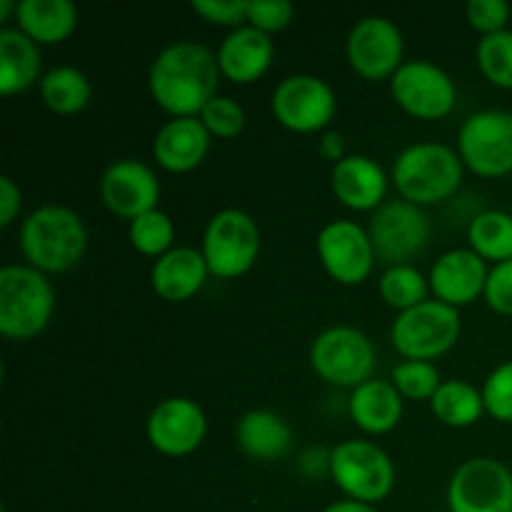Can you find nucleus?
Here are the masks:
<instances>
[{"instance_id":"1","label":"nucleus","mask_w":512,"mask_h":512,"mask_svg":"<svg viewBox=\"0 0 512 512\" xmlns=\"http://www.w3.org/2000/svg\"><path fill=\"white\" fill-rule=\"evenodd\" d=\"M218 55L195 40H175L153 58L148 88L158 108L173 118H193L218 95Z\"/></svg>"},{"instance_id":"2","label":"nucleus","mask_w":512,"mask_h":512,"mask_svg":"<svg viewBox=\"0 0 512 512\" xmlns=\"http://www.w3.org/2000/svg\"><path fill=\"white\" fill-rule=\"evenodd\" d=\"M20 250L40 273H65L83 260L88 228L73 208L45 203L25 215L20 225Z\"/></svg>"},{"instance_id":"3","label":"nucleus","mask_w":512,"mask_h":512,"mask_svg":"<svg viewBox=\"0 0 512 512\" xmlns=\"http://www.w3.org/2000/svg\"><path fill=\"white\" fill-rule=\"evenodd\" d=\"M465 163L455 148L445 143H413L398 153L393 163V183L403 200L435 205L458 193L463 185Z\"/></svg>"},{"instance_id":"4","label":"nucleus","mask_w":512,"mask_h":512,"mask_svg":"<svg viewBox=\"0 0 512 512\" xmlns=\"http://www.w3.org/2000/svg\"><path fill=\"white\" fill-rule=\"evenodd\" d=\"M55 290L48 275L33 265L0 268V333L8 340H33L50 325Z\"/></svg>"},{"instance_id":"5","label":"nucleus","mask_w":512,"mask_h":512,"mask_svg":"<svg viewBox=\"0 0 512 512\" xmlns=\"http://www.w3.org/2000/svg\"><path fill=\"white\" fill-rule=\"evenodd\" d=\"M330 478L350 500L378 505L393 493L395 463L373 440H343L330 450Z\"/></svg>"},{"instance_id":"6","label":"nucleus","mask_w":512,"mask_h":512,"mask_svg":"<svg viewBox=\"0 0 512 512\" xmlns=\"http://www.w3.org/2000/svg\"><path fill=\"white\" fill-rule=\"evenodd\" d=\"M463 330L460 310L443 300H425L415 308L398 313L390 328V340L393 348L403 355L405 360H428L455 348Z\"/></svg>"},{"instance_id":"7","label":"nucleus","mask_w":512,"mask_h":512,"mask_svg":"<svg viewBox=\"0 0 512 512\" xmlns=\"http://www.w3.org/2000/svg\"><path fill=\"white\" fill-rule=\"evenodd\" d=\"M203 255L210 275L240 278L255 265L260 255V228L250 213L240 208H223L208 220L203 233Z\"/></svg>"},{"instance_id":"8","label":"nucleus","mask_w":512,"mask_h":512,"mask_svg":"<svg viewBox=\"0 0 512 512\" xmlns=\"http://www.w3.org/2000/svg\"><path fill=\"white\" fill-rule=\"evenodd\" d=\"M310 365L325 383L355 390L373 380L375 345L353 325H333L310 345Z\"/></svg>"},{"instance_id":"9","label":"nucleus","mask_w":512,"mask_h":512,"mask_svg":"<svg viewBox=\"0 0 512 512\" xmlns=\"http://www.w3.org/2000/svg\"><path fill=\"white\" fill-rule=\"evenodd\" d=\"M270 108L283 128L295 133H318L333 123L338 113V95L320 75L293 73L275 85Z\"/></svg>"},{"instance_id":"10","label":"nucleus","mask_w":512,"mask_h":512,"mask_svg":"<svg viewBox=\"0 0 512 512\" xmlns=\"http://www.w3.org/2000/svg\"><path fill=\"white\" fill-rule=\"evenodd\" d=\"M458 153L483 178L512 175V113L488 108L468 115L458 130Z\"/></svg>"},{"instance_id":"11","label":"nucleus","mask_w":512,"mask_h":512,"mask_svg":"<svg viewBox=\"0 0 512 512\" xmlns=\"http://www.w3.org/2000/svg\"><path fill=\"white\" fill-rule=\"evenodd\" d=\"M368 233L375 255L388 263V268L413 265V260L430 243V218L420 205L410 200H390L375 210Z\"/></svg>"},{"instance_id":"12","label":"nucleus","mask_w":512,"mask_h":512,"mask_svg":"<svg viewBox=\"0 0 512 512\" xmlns=\"http://www.w3.org/2000/svg\"><path fill=\"white\" fill-rule=\"evenodd\" d=\"M393 100L420 120H440L453 113L458 100V85L453 75L438 63L425 58L405 60L390 78Z\"/></svg>"},{"instance_id":"13","label":"nucleus","mask_w":512,"mask_h":512,"mask_svg":"<svg viewBox=\"0 0 512 512\" xmlns=\"http://www.w3.org/2000/svg\"><path fill=\"white\" fill-rule=\"evenodd\" d=\"M450 512H512V470L495 458H470L448 483Z\"/></svg>"},{"instance_id":"14","label":"nucleus","mask_w":512,"mask_h":512,"mask_svg":"<svg viewBox=\"0 0 512 512\" xmlns=\"http://www.w3.org/2000/svg\"><path fill=\"white\" fill-rule=\"evenodd\" d=\"M315 248L325 273L340 285L365 283L378 260L370 233L355 220H330L320 228Z\"/></svg>"},{"instance_id":"15","label":"nucleus","mask_w":512,"mask_h":512,"mask_svg":"<svg viewBox=\"0 0 512 512\" xmlns=\"http://www.w3.org/2000/svg\"><path fill=\"white\" fill-rule=\"evenodd\" d=\"M348 60L365 80H385L405 63V40L398 23L385 15H365L348 35Z\"/></svg>"},{"instance_id":"16","label":"nucleus","mask_w":512,"mask_h":512,"mask_svg":"<svg viewBox=\"0 0 512 512\" xmlns=\"http://www.w3.org/2000/svg\"><path fill=\"white\" fill-rule=\"evenodd\" d=\"M148 443L168 458L195 453L208 435V415L195 400L175 395L160 400L145 423Z\"/></svg>"},{"instance_id":"17","label":"nucleus","mask_w":512,"mask_h":512,"mask_svg":"<svg viewBox=\"0 0 512 512\" xmlns=\"http://www.w3.org/2000/svg\"><path fill=\"white\" fill-rule=\"evenodd\" d=\"M100 200L118 218L135 220L138 215L158 208L160 180L143 160H115L100 178Z\"/></svg>"},{"instance_id":"18","label":"nucleus","mask_w":512,"mask_h":512,"mask_svg":"<svg viewBox=\"0 0 512 512\" xmlns=\"http://www.w3.org/2000/svg\"><path fill=\"white\" fill-rule=\"evenodd\" d=\"M488 275V260L480 258L473 248H453L435 260L428 280L435 300L463 308L485 295Z\"/></svg>"},{"instance_id":"19","label":"nucleus","mask_w":512,"mask_h":512,"mask_svg":"<svg viewBox=\"0 0 512 512\" xmlns=\"http://www.w3.org/2000/svg\"><path fill=\"white\" fill-rule=\"evenodd\" d=\"M220 73L228 80L240 85L255 83L270 70L275 58V43L268 33L253 28V25H240L230 30L218 48Z\"/></svg>"},{"instance_id":"20","label":"nucleus","mask_w":512,"mask_h":512,"mask_svg":"<svg viewBox=\"0 0 512 512\" xmlns=\"http://www.w3.org/2000/svg\"><path fill=\"white\" fill-rule=\"evenodd\" d=\"M335 198L350 210H378L388 195V173L370 155H345L330 170Z\"/></svg>"},{"instance_id":"21","label":"nucleus","mask_w":512,"mask_h":512,"mask_svg":"<svg viewBox=\"0 0 512 512\" xmlns=\"http://www.w3.org/2000/svg\"><path fill=\"white\" fill-rule=\"evenodd\" d=\"M213 135L203 125L200 115L193 118H170L160 125L153 138V158L170 173L195 170L208 155Z\"/></svg>"},{"instance_id":"22","label":"nucleus","mask_w":512,"mask_h":512,"mask_svg":"<svg viewBox=\"0 0 512 512\" xmlns=\"http://www.w3.org/2000/svg\"><path fill=\"white\" fill-rule=\"evenodd\" d=\"M208 275L210 268L205 263L203 250L178 245L155 260L150 270V285L168 303H183L200 293Z\"/></svg>"},{"instance_id":"23","label":"nucleus","mask_w":512,"mask_h":512,"mask_svg":"<svg viewBox=\"0 0 512 512\" xmlns=\"http://www.w3.org/2000/svg\"><path fill=\"white\" fill-rule=\"evenodd\" d=\"M350 420L368 435H385L403 420L405 403L393 380H368L350 393Z\"/></svg>"},{"instance_id":"24","label":"nucleus","mask_w":512,"mask_h":512,"mask_svg":"<svg viewBox=\"0 0 512 512\" xmlns=\"http://www.w3.org/2000/svg\"><path fill=\"white\" fill-rule=\"evenodd\" d=\"M235 440L248 458L258 460V463H273V460L288 455L290 445H293V430L278 413L258 408L238 420Z\"/></svg>"},{"instance_id":"25","label":"nucleus","mask_w":512,"mask_h":512,"mask_svg":"<svg viewBox=\"0 0 512 512\" xmlns=\"http://www.w3.org/2000/svg\"><path fill=\"white\" fill-rule=\"evenodd\" d=\"M40 45L18 28H0V93L15 95L43 80Z\"/></svg>"},{"instance_id":"26","label":"nucleus","mask_w":512,"mask_h":512,"mask_svg":"<svg viewBox=\"0 0 512 512\" xmlns=\"http://www.w3.org/2000/svg\"><path fill=\"white\" fill-rule=\"evenodd\" d=\"M15 23L38 45L63 43L78 28V8L70 0H20Z\"/></svg>"},{"instance_id":"27","label":"nucleus","mask_w":512,"mask_h":512,"mask_svg":"<svg viewBox=\"0 0 512 512\" xmlns=\"http://www.w3.org/2000/svg\"><path fill=\"white\" fill-rule=\"evenodd\" d=\"M40 98L53 113L75 115L88 108L93 98V85L88 75L75 65H55L40 80Z\"/></svg>"},{"instance_id":"28","label":"nucleus","mask_w":512,"mask_h":512,"mask_svg":"<svg viewBox=\"0 0 512 512\" xmlns=\"http://www.w3.org/2000/svg\"><path fill=\"white\" fill-rule=\"evenodd\" d=\"M430 408L440 423L450 428H470L485 415L483 390L475 388L468 380H443L438 393L430 400Z\"/></svg>"},{"instance_id":"29","label":"nucleus","mask_w":512,"mask_h":512,"mask_svg":"<svg viewBox=\"0 0 512 512\" xmlns=\"http://www.w3.org/2000/svg\"><path fill=\"white\" fill-rule=\"evenodd\" d=\"M470 248L495 265L512 260V215L505 210H483L468 225Z\"/></svg>"},{"instance_id":"30","label":"nucleus","mask_w":512,"mask_h":512,"mask_svg":"<svg viewBox=\"0 0 512 512\" xmlns=\"http://www.w3.org/2000/svg\"><path fill=\"white\" fill-rule=\"evenodd\" d=\"M380 298L398 313L425 303L430 293V280L415 265H390L380 275Z\"/></svg>"},{"instance_id":"31","label":"nucleus","mask_w":512,"mask_h":512,"mask_svg":"<svg viewBox=\"0 0 512 512\" xmlns=\"http://www.w3.org/2000/svg\"><path fill=\"white\" fill-rule=\"evenodd\" d=\"M128 238L130 245H133L138 253L150 255V258L158 260L160 255H165L168 250L175 248V223L165 210H148V213L130 220Z\"/></svg>"},{"instance_id":"32","label":"nucleus","mask_w":512,"mask_h":512,"mask_svg":"<svg viewBox=\"0 0 512 512\" xmlns=\"http://www.w3.org/2000/svg\"><path fill=\"white\" fill-rule=\"evenodd\" d=\"M475 60L490 83L512 90V30L483 35L475 48Z\"/></svg>"},{"instance_id":"33","label":"nucleus","mask_w":512,"mask_h":512,"mask_svg":"<svg viewBox=\"0 0 512 512\" xmlns=\"http://www.w3.org/2000/svg\"><path fill=\"white\" fill-rule=\"evenodd\" d=\"M390 380L405 400H428V403L443 385L438 365L428 360H403L393 368Z\"/></svg>"},{"instance_id":"34","label":"nucleus","mask_w":512,"mask_h":512,"mask_svg":"<svg viewBox=\"0 0 512 512\" xmlns=\"http://www.w3.org/2000/svg\"><path fill=\"white\" fill-rule=\"evenodd\" d=\"M200 120L213 138L233 140L245 130V110L230 95H215L200 113Z\"/></svg>"},{"instance_id":"35","label":"nucleus","mask_w":512,"mask_h":512,"mask_svg":"<svg viewBox=\"0 0 512 512\" xmlns=\"http://www.w3.org/2000/svg\"><path fill=\"white\" fill-rule=\"evenodd\" d=\"M485 413L498 423H512V360L500 363L483 383Z\"/></svg>"},{"instance_id":"36","label":"nucleus","mask_w":512,"mask_h":512,"mask_svg":"<svg viewBox=\"0 0 512 512\" xmlns=\"http://www.w3.org/2000/svg\"><path fill=\"white\" fill-rule=\"evenodd\" d=\"M295 18V5L290 0H248V25L273 35L285 30Z\"/></svg>"},{"instance_id":"37","label":"nucleus","mask_w":512,"mask_h":512,"mask_svg":"<svg viewBox=\"0 0 512 512\" xmlns=\"http://www.w3.org/2000/svg\"><path fill=\"white\" fill-rule=\"evenodd\" d=\"M465 15L475 30H480L483 35H493L508 30L510 3L508 0H470L465 5Z\"/></svg>"},{"instance_id":"38","label":"nucleus","mask_w":512,"mask_h":512,"mask_svg":"<svg viewBox=\"0 0 512 512\" xmlns=\"http://www.w3.org/2000/svg\"><path fill=\"white\" fill-rule=\"evenodd\" d=\"M190 8L213 25L240 28L248 25V0H193Z\"/></svg>"},{"instance_id":"39","label":"nucleus","mask_w":512,"mask_h":512,"mask_svg":"<svg viewBox=\"0 0 512 512\" xmlns=\"http://www.w3.org/2000/svg\"><path fill=\"white\" fill-rule=\"evenodd\" d=\"M485 300L498 315L512 318V260L498 263L490 268L488 285H485Z\"/></svg>"},{"instance_id":"40","label":"nucleus","mask_w":512,"mask_h":512,"mask_svg":"<svg viewBox=\"0 0 512 512\" xmlns=\"http://www.w3.org/2000/svg\"><path fill=\"white\" fill-rule=\"evenodd\" d=\"M20 208H23V193H20V185L15 183L10 175L0 178V225L10 228L13 220L18 218Z\"/></svg>"},{"instance_id":"41","label":"nucleus","mask_w":512,"mask_h":512,"mask_svg":"<svg viewBox=\"0 0 512 512\" xmlns=\"http://www.w3.org/2000/svg\"><path fill=\"white\" fill-rule=\"evenodd\" d=\"M318 150L325 160H333V165L340 163V160L345 158V138L340 133L328 130V133L320 135Z\"/></svg>"},{"instance_id":"42","label":"nucleus","mask_w":512,"mask_h":512,"mask_svg":"<svg viewBox=\"0 0 512 512\" xmlns=\"http://www.w3.org/2000/svg\"><path fill=\"white\" fill-rule=\"evenodd\" d=\"M323 512H380V510L370 503H360V500L345 498V500H338V503H330Z\"/></svg>"},{"instance_id":"43","label":"nucleus","mask_w":512,"mask_h":512,"mask_svg":"<svg viewBox=\"0 0 512 512\" xmlns=\"http://www.w3.org/2000/svg\"><path fill=\"white\" fill-rule=\"evenodd\" d=\"M10 13H18V3H13V0H0V23H8Z\"/></svg>"}]
</instances>
